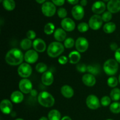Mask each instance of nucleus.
<instances>
[{
  "instance_id": "1",
  "label": "nucleus",
  "mask_w": 120,
  "mask_h": 120,
  "mask_svg": "<svg viewBox=\"0 0 120 120\" xmlns=\"http://www.w3.org/2000/svg\"><path fill=\"white\" fill-rule=\"evenodd\" d=\"M24 59V55L20 49L13 48L7 53L5 61L9 65L18 66L22 63Z\"/></svg>"
},
{
  "instance_id": "2",
  "label": "nucleus",
  "mask_w": 120,
  "mask_h": 120,
  "mask_svg": "<svg viewBox=\"0 0 120 120\" xmlns=\"http://www.w3.org/2000/svg\"><path fill=\"white\" fill-rule=\"evenodd\" d=\"M64 45L59 42H53L49 44L47 49V53L49 57L56 58L60 56L64 50Z\"/></svg>"
},
{
  "instance_id": "3",
  "label": "nucleus",
  "mask_w": 120,
  "mask_h": 120,
  "mask_svg": "<svg viewBox=\"0 0 120 120\" xmlns=\"http://www.w3.org/2000/svg\"><path fill=\"white\" fill-rule=\"evenodd\" d=\"M38 101L40 105L44 107L50 108L53 106L55 100L53 96L48 91H42L38 96Z\"/></svg>"
},
{
  "instance_id": "4",
  "label": "nucleus",
  "mask_w": 120,
  "mask_h": 120,
  "mask_svg": "<svg viewBox=\"0 0 120 120\" xmlns=\"http://www.w3.org/2000/svg\"><path fill=\"white\" fill-rule=\"evenodd\" d=\"M118 63L116 59H110L104 62L103 65V70L107 75L113 76L116 75L118 70Z\"/></svg>"
},
{
  "instance_id": "5",
  "label": "nucleus",
  "mask_w": 120,
  "mask_h": 120,
  "mask_svg": "<svg viewBox=\"0 0 120 120\" xmlns=\"http://www.w3.org/2000/svg\"><path fill=\"white\" fill-rule=\"evenodd\" d=\"M41 10L43 15L48 17L53 16L56 11V8L55 5L53 2L47 1L42 4Z\"/></svg>"
},
{
  "instance_id": "6",
  "label": "nucleus",
  "mask_w": 120,
  "mask_h": 120,
  "mask_svg": "<svg viewBox=\"0 0 120 120\" xmlns=\"http://www.w3.org/2000/svg\"><path fill=\"white\" fill-rule=\"evenodd\" d=\"M32 73L31 66L27 63H22L18 68V74L23 79H27L30 76Z\"/></svg>"
},
{
  "instance_id": "7",
  "label": "nucleus",
  "mask_w": 120,
  "mask_h": 120,
  "mask_svg": "<svg viewBox=\"0 0 120 120\" xmlns=\"http://www.w3.org/2000/svg\"><path fill=\"white\" fill-rule=\"evenodd\" d=\"M103 21L101 16L97 14H94L90 17L89 21V25L90 28L94 30L100 29L103 26Z\"/></svg>"
},
{
  "instance_id": "8",
  "label": "nucleus",
  "mask_w": 120,
  "mask_h": 120,
  "mask_svg": "<svg viewBox=\"0 0 120 120\" xmlns=\"http://www.w3.org/2000/svg\"><path fill=\"white\" fill-rule=\"evenodd\" d=\"M86 105L91 110H97L100 107V101L96 96L90 94L87 96L86 100Z\"/></svg>"
},
{
  "instance_id": "9",
  "label": "nucleus",
  "mask_w": 120,
  "mask_h": 120,
  "mask_svg": "<svg viewBox=\"0 0 120 120\" xmlns=\"http://www.w3.org/2000/svg\"><path fill=\"white\" fill-rule=\"evenodd\" d=\"M89 43L87 39L84 37H79L76 39L75 43L76 50L80 53H84L89 48Z\"/></svg>"
},
{
  "instance_id": "10",
  "label": "nucleus",
  "mask_w": 120,
  "mask_h": 120,
  "mask_svg": "<svg viewBox=\"0 0 120 120\" xmlns=\"http://www.w3.org/2000/svg\"><path fill=\"white\" fill-rule=\"evenodd\" d=\"M19 89L24 94H28L32 91L33 85L32 82L28 79H23L19 83Z\"/></svg>"
},
{
  "instance_id": "11",
  "label": "nucleus",
  "mask_w": 120,
  "mask_h": 120,
  "mask_svg": "<svg viewBox=\"0 0 120 120\" xmlns=\"http://www.w3.org/2000/svg\"><path fill=\"white\" fill-rule=\"evenodd\" d=\"M39 58L38 52L34 49H30L26 52L24 55V60L26 63L33 64L37 62Z\"/></svg>"
},
{
  "instance_id": "12",
  "label": "nucleus",
  "mask_w": 120,
  "mask_h": 120,
  "mask_svg": "<svg viewBox=\"0 0 120 120\" xmlns=\"http://www.w3.org/2000/svg\"><path fill=\"white\" fill-rule=\"evenodd\" d=\"M61 26L66 32H71L75 30L76 23L72 19L70 18H65L61 21Z\"/></svg>"
},
{
  "instance_id": "13",
  "label": "nucleus",
  "mask_w": 120,
  "mask_h": 120,
  "mask_svg": "<svg viewBox=\"0 0 120 120\" xmlns=\"http://www.w3.org/2000/svg\"><path fill=\"white\" fill-rule=\"evenodd\" d=\"M71 14L75 19L81 20L84 16V9L80 5H76L71 9Z\"/></svg>"
},
{
  "instance_id": "14",
  "label": "nucleus",
  "mask_w": 120,
  "mask_h": 120,
  "mask_svg": "<svg viewBox=\"0 0 120 120\" xmlns=\"http://www.w3.org/2000/svg\"><path fill=\"white\" fill-rule=\"evenodd\" d=\"M13 105L12 102L8 99H4L0 103V110L3 114L8 115L12 111Z\"/></svg>"
},
{
  "instance_id": "15",
  "label": "nucleus",
  "mask_w": 120,
  "mask_h": 120,
  "mask_svg": "<svg viewBox=\"0 0 120 120\" xmlns=\"http://www.w3.org/2000/svg\"><path fill=\"white\" fill-rule=\"evenodd\" d=\"M33 48L37 52H44L46 49V44L43 39L41 38H38L34 40L33 42Z\"/></svg>"
},
{
  "instance_id": "16",
  "label": "nucleus",
  "mask_w": 120,
  "mask_h": 120,
  "mask_svg": "<svg viewBox=\"0 0 120 120\" xmlns=\"http://www.w3.org/2000/svg\"><path fill=\"white\" fill-rule=\"evenodd\" d=\"M106 5L105 3L102 1H97L94 2L91 7V10L95 14L100 15L104 12Z\"/></svg>"
},
{
  "instance_id": "17",
  "label": "nucleus",
  "mask_w": 120,
  "mask_h": 120,
  "mask_svg": "<svg viewBox=\"0 0 120 120\" xmlns=\"http://www.w3.org/2000/svg\"><path fill=\"white\" fill-rule=\"evenodd\" d=\"M41 81L45 86H49L52 85L54 81V76L52 71H46L43 73L41 77Z\"/></svg>"
},
{
  "instance_id": "18",
  "label": "nucleus",
  "mask_w": 120,
  "mask_h": 120,
  "mask_svg": "<svg viewBox=\"0 0 120 120\" xmlns=\"http://www.w3.org/2000/svg\"><path fill=\"white\" fill-rule=\"evenodd\" d=\"M107 8L112 14L118 12L120 11V0H110L107 4Z\"/></svg>"
},
{
  "instance_id": "19",
  "label": "nucleus",
  "mask_w": 120,
  "mask_h": 120,
  "mask_svg": "<svg viewBox=\"0 0 120 120\" xmlns=\"http://www.w3.org/2000/svg\"><path fill=\"white\" fill-rule=\"evenodd\" d=\"M83 84L88 87H93L96 84V79L95 76L90 73H86L82 77Z\"/></svg>"
},
{
  "instance_id": "20",
  "label": "nucleus",
  "mask_w": 120,
  "mask_h": 120,
  "mask_svg": "<svg viewBox=\"0 0 120 120\" xmlns=\"http://www.w3.org/2000/svg\"><path fill=\"white\" fill-rule=\"evenodd\" d=\"M66 32V31H65L63 28H57L55 30V32H54V38L55 39V40L57 42H63V41H64L66 40V39L67 36V34Z\"/></svg>"
},
{
  "instance_id": "21",
  "label": "nucleus",
  "mask_w": 120,
  "mask_h": 120,
  "mask_svg": "<svg viewBox=\"0 0 120 120\" xmlns=\"http://www.w3.org/2000/svg\"><path fill=\"white\" fill-rule=\"evenodd\" d=\"M60 92L62 96L66 98H70L73 97L75 91L73 88L69 85H64L61 87Z\"/></svg>"
},
{
  "instance_id": "22",
  "label": "nucleus",
  "mask_w": 120,
  "mask_h": 120,
  "mask_svg": "<svg viewBox=\"0 0 120 120\" xmlns=\"http://www.w3.org/2000/svg\"><path fill=\"white\" fill-rule=\"evenodd\" d=\"M24 99L23 94L21 91H15L11 95V100L15 104H19L23 101Z\"/></svg>"
},
{
  "instance_id": "23",
  "label": "nucleus",
  "mask_w": 120,
  "mask_h": 120,
  "mask_svg": "<svg viewBox=\"0 0 120 120\" xmlns=\"http://www.w3.org/2000/svg\"><path fill=\"white\" fill-rule=\"evenodd\" d=\"M80 59V53L77 50L71 52L69 55V60L71 64H77L79 62Z\"/></svg>"
},
{
  "instance_id": "24",
  "label": "nucleus",
  "mask_w": 120,
  "mask_h": 120,
  "mask_svg": "<svg viewBox=\"0 0 120 120\" xmlns=\"http://www.w3.org/2000/svg\"><path fill=\"white\" fill-rule=\"evenodd\" d=\"M116 29V25L112 22L105 23L103 26V30L105 34H110L113 33Z\"/></svg>"
},
{
  "instance_id": "25",
  "label": "nucleus",
  "mask_w": 120,
  "mask_h": 120,
  "mask_svg": "<svg viewBox=\"0 0 120 120\" xmlns=\"http://www.w3.org/2000/svg\"><path fill=\"white\" fill-rule=\"evenodd\" d=\"M49 120H61V114L57 110L53 109L50 110L48 113Z\"/></svg>"
},
{
  "instance_id": "26",
  "label": "nucleus",
  "mask_w": 120,
  "mask_h": 120,
  "mask_svg": "<svg viewBox=\"0 0 120 120\" xmlns=\"http://www.w3.org/2000/svg\"><path fill=\"white\" fill-rule=\"evenodd\" d=\"M3 7L7 11H12L15 8V2L14 0H3Z\"/></svg>"
},
{
  "instance_id": "27",
  "label": "nucleus",
  "mask_w": 120,
  "mask_h": 120,
  "mask_svg": "<svg viewBox=\"0 0 120 120\" xmlns=\"http://www.w3.org/2000/svg\"><path fill=\"white\" fill-rule=\"evenodd\" d=\"M33 42L31 40L28 38H25L22 39L20 43V46L23 50H30V48L32 46Z\"/></svg>"
},
{
  "instance_id": "28",
  "label": "nucleus",
  "mask_w": 120,
  "mask_h": 120,
  "mask_svg": "<svg viewBox=\"0 0 120 120\" xmlns=\"http://www.w3.org/2000/svg\"><path fill=\"white\" fill-rule=\"evenodd\" d=\"M110 98L114 101H117L120 100V89L117 87L112 89L110 92Z\"/></svg>"
},
{
  "instance_id": "29",
  "label": "nucleus",
  "mask_w": 120,
  "mask_h": 120,
  "mask_svg": "<svg viewBox=\"0 0 120 120\" xmlns=\"http://www.w3.org/2000/svg\"><path fill=\"white\" fill-rule=\"evenodd\" d=\"M43 30H44L45 34H46V35H52L55 31V25L52 22H48L45 25Z\"/></svg>"
},
{
  "instance_id": "30",
  "label": "nucleus",
  "mask_w": 120,
  "mask_h": 120,
  "mask_svg": "<svg viewBox=\"0 0 120 120\" xmlns=\"http://www.w3.org/2000/svg\"><path fill=\"white\" fill-rule=\"evenodd\" d=\"M87 71L89 73L95 76V75H97L98 74L100 73V70L99 67H98L97 66L90 64V65L87 66Z\"/></svg>"
},
{
  "instance_id": "31",
  "label": "nucleus",
  "mask_w": 120,
  "mask_h": 120,
  "mask_svg": "<svg viewBox=\"0 0 120 120\" xmlns=\"http://www.w3.org/2000/svg\"><path fill=\"white\" fill-rule=\"evenodd\" d=\"M110 110L114 114L120 113V103L114 101L111 103L110 106Z\"/></svg>"
},
{
  "instance_id": "32",
  "label": "nucleus",
  "mask_w": 120,
  "mask_h": 120,
  "mask_svg": "<svg viewBox=\"0 0 120 120\" xmlns=\"http://www.w3.org/2000/svg\"><path fill=\"white\" fill-rule=\"evenodd\" d=\"M118 79L115 76H111L109 77L107 80V83L108 86L111 88H116L118 84Z\"/></svg>"
},
{
  "instance_id": "33",
  "label": "nucleus",
  "mask_w": 120,
  "mask_h": 120,
  "mask_svg": "<svg viewBox=\"0 0 120 120\" xmlns=\"http://www.w3.org/2000/svg\"><path fill=\"white\" fill-rule=\"evenodd\" d=\"M35 69H36V71L38 73H42L46 72L48 69V66H47L46 64L44 63H42V62H40V63H38L36 65V67H35Z\"/></svg>"
},
{
  "instance_id": "34",
  "label": "nucleus",
  "mask_w": 120,
  "mask_h": 120,
  "mask_svg": "<svg viewBox=\"0 0 120 120\" xmlns=\"http://www.w3.org/2000/svg\"><path fill=\"white\" fill-rule=\"evenodd\" d=\"M76 42L75 40L71 38H68L66 39L65 41H64V48H67V49H71V48H73L75 46Z\"/></svg>"
},
{
  "instance_id": "35",
  "label": "nucleus",
  "mask_w": 120,
  "mask_h": 120,
  "mask_svg": "<svg viewBox=\"0 0 120 120\" xmlns=\"http://www.w3.org/2000/svg\"><path fill=\"white\" fill-rule=\"evenodd\" d=\"M89 23L86 22H81L77 26V29L81 33H84L87 31L89 29Z\"/></svg>"
},
{
  "instance_id": "36",
  "label": "nucleus",
  "mask_w": 120,
  "mask_h": 120,
  "mask_svg": "<svg viewBox=\"0 0 120 120\" xmlns=\"http://www.w3.org/2000/svg\"><path fill=\"white\" fill-rule=\"evenodd\" d=\"M101 18L103 19V21L105 22H109L111 20L112 18V13L111 12L109 11H105L101 15Z\"/></svg>"
},
{
  "instance_id": "37",
  "label": "nucleus",
  "mask_w": 120,
  "mask_h": 120,
  "mask_svg": "<svg viewBox=\"0 0 120 120\" xmlns=\"http://www.w3.org/2000/svg\"><path fill=\"white\" fill-rule=\"evenodd\" d=\"M111 98L107 96H103L100 100V103L103 106L107 107L111 104Z\"/></svg>"
},
{
  "instance_id": "38",
  "label": "nucleus",
  "mask_w": 120,
  "mask_h": 120,
  "mask_svg": "<svg viewBox=\"0 0 120 120\" xmlns=\"http://www.w3.org/2000/svg\"><path fill=\"white\" fill-rule=\"evenodd\" d=\"M57 14L60 18L64 19L66 18L67 15H68V11H67V10L64 8L60 7V8H59L57 9Z\"/></svg>"
},
{
  "instance_id": "39",
  "label": "nucleus",
  "mask_w": 120,
  "mask_h": 120,
  "mask_svg": "<svg viewBox=\"0 0 120 120\" xmlns=\"http://www.w3.org/2000/svg\"><path fill=\"white\" fill-rule=\"evenodd\" d=\"M87 66L84 63H79L76 66V69L79 72L84 73L87 71Z\"/></svg>"
},
{
  "instance_id": "40",
  "label": "nucleus",
  "mask_w": 120,
  "mask_h": 120,
  "mask_svg": "<svg viewBox=\"0 0 120 120\" xmlns=\"http://www.w3.org/2000/svg\"><path fill=\"white\" fill-rule=\"evenodd\" d=\"M36 36V32L33 30H29L26 33V37L30 40L35 39Z\"/></svg>"
},
{
  "instance_id": "41",
  "label": "nucleus",
  "mask_w": 120,
  "mask_h": 120,
  "mask_svg": "<svg viewBox=\"0 0 120 120\" xmlns=\"http://www.w3.org/2000/svg\"><path fill=\"white\" fill-rule=\"evenodd\" d=\"M69 58L65 56H61L59 57L58 62L60 64H65L68 63Z\"/></svg>"
},
{
  "instance_id": "42",
  "label": "nucleus",
  "mask_w": 120,
  "mask_h": 120,
  "mask_svg": "<svg viewBox=\"0 0 120 120\" xmlns=\"http://www.w3.org/2000/svg\"><path fill=\"white\" fill-rule=\"evenodd\" d=\"M115 59L117 60L118 63H120V48H118L116 52L114 54Z\"/></svg>"
},
{
  "instance_id": "43",
  "label": "nucleus",
  "mask_w": 120,
  "mask_h": 120,
  "mask_svg": "<svg viewBox=\"0 0 120 120\" xmlns=\"http://www.w3.org/2000/svg\"><path fill=\"white\" fill-rule=\"evenodd\" d=\"M52 2L57 6H62L64 4L65 0H52Z\"/></svg>"
},
{
  "instance_id": "44",
  "label": "nucleus",
  "mask_w": 120,
  "mask_h": 120,
  "mask_svg": "<svg viewBox=\"0 0 120 120\" xmlns=\"http://www.w3.org/2000/svg\"><path fill=\"white\" fill-rule=\"evenodd\" d=\"M110 49H111L112 51L116 52V50L118 49V45L116 43H115V42H112V43H111V45H110Z\"/></svg>"
},
{
  "instance_id": "45",
  "label": "nucleus",
  "mask_w": 120,
  "mask_h": 120,
  "mask_svg": "<svg viewBox=\"0 0 120 120\" xmlns=\"http://www.w3.org/2000/svg\"><path fill=\"white\" fill-rule=\"evenodd\" d=\"M67 1H68V2H69V4H70L75 5H76L79 2V0H67Z\"/></svg>"
},
{
  "instance_id": "46",
  "label": "nucleus",
  "mask_w": 120,
  "mask_h": 120,
  "mask_svg": "<svg viewBox=\"0 0 120 120\" xmlns=\"http://www.w3.org/2000/svg\"><path fill=\"white\" fill-rule=\"evenodd\" d=\"M80 5H82V7H85L87 4V0H80Z\"/></svg>"
},
{
  "instance_id": "47",
  "label": "nucleus",
  "mask_w": 120,
  "mask_h": 120,
  "mask_svg": "<svg viewBox=\"0 0 120 120\" xmlns=\"http://www.w3.org/2000/svg\"><path fill=\"white\" fill-rule=\"evenodd\" d=\"M61 120H71V118L69 116H64L63 118H62Z\"/></svg>"
},
{
  "instance_id": "48",
  "label": "nucleus",
  "mask_w": 120,
  "mask_h": 120,
  "mask_svg": "<svg viewBox=\"0 0 120 120\" xmlns=\"http://www.w3.org/2000/svg\"><path fill=\"white\" fill-rule=\"evenodd\" d=\"M35 1H36V2H38V3L42 4H43L44 3V2H45L46 0H35Z\"/></svg>"
},
{
  "instance_id": "49",
  "label": "nucleus",
  "mask_w": 120,
  "mask_h": 120,
  "mask_svg": "<svg viewBox=\"0 0 120 120\" xmlns=\"http://www.w3.org/2000/svg\"><path fill=\"white\" fill-rule=\"evenodd\" d=\"M39 120H49V119L45 117H42Z\"/></svg>"
},
{
  "instance_id": "50",
  "label": "nucleus",
  "mask_w": 120,
  "mask_h": 120,
  "mask_svg": "<svg viewBox=\"0 0 120 120\" xmlns=\"http://www.w3.org/2000/svg\"><path fill=\"white\" fill-rule=\"evenodd\" d=\"M24 120L23 119H22V118H17V119H16V120Z\"/></svg>"
},
{
  "instance_id": "51",
  "label": "nucleus",
  "mask_w": 120,
  "mask_h": 120,
  "mask_svg": "<svg viewBox=\"0 0 120 120\" xmlns=\"http://www.w3.org/2000/svg\"><path fill=\"white\" fill-rule=\"evenodd\" d=\"M118 82H119V83H120V75L119 77H118Z\"/></svg>"
},
{
  "instance_id": "52",
  "label": "nucleus",
  "mask_w": 120,
  "mask_h": 120,
  "mask_svg": "<svg viewBox=\"0 0 120 120\" xmlns=\"http://www.w3.org/2000/svg\"><path fill=\"white\" fill-rule=\"evenodd\" d=\"M103 1H105V2H109V1H110V0H103Z\"/></svg>"
},
{
  "instance_id": "53",
  "label": "nucleus",
  "mask_w": 120,
  "mask_h": 120,
  "mask_svg": "<svg viewBox=\"0 0 120 120\" xmlns=\"http://www.w3.org/2000/svg\"><path fill=\"white\" fill-rule=\"evenodd\" d=\"M112 120V119H107V120Z\"/></svg>"
},
{
  "instance_id": "54",
  "label": "nucleus",
  "mask_w": 120,
  "mask_h": 120,
  "mask_svg": "<svg viewBox=\"0 0 120 120\" xmlns=\"http://www.w3.org/2000/svg\"><path fill=\"white\" fill-rule=\"evenodd\" d=\"M0 1H1V2H2V1H3L2 0H0Z\"/></svg>"
}]
</instances>
